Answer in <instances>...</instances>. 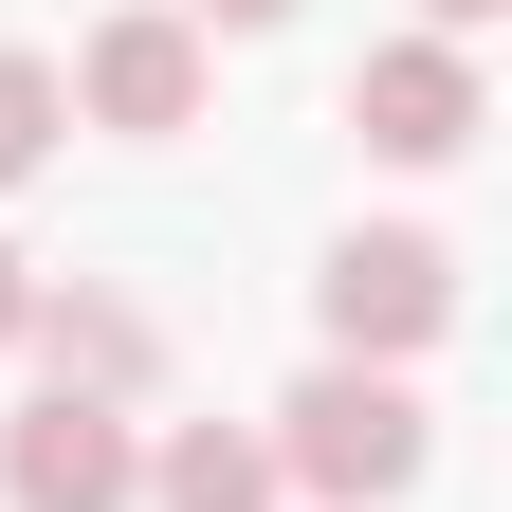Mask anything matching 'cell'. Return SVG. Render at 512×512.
I'll return each instance as SVG.
<instances>
[{
    "mask_svg": "<svg viewBox=\"0 0 512 512\" xmlns=\"http://www.w3.org/2000/svg\"><path fill=\"white\" fill-rule=\"evenodd\" d=\"M311 311H330V366H421L439 330H458V256H439L421 220H366V238H330Z\"/></svg>",
    "mask_w": 512,
    "mask_h": 512,
    "instance_id": "2",
    "label": "cell"
},
{
    "mask_svg": "<svg viewBox=\"0 0 512 512\" xmlns=\"http://www.w3.org/2000/svg\"><path fill=\"white\" fill-rule=\"evenodd\" d=\"M476 19H494V0H421V37H476Z\"/></svg>",
    "mask_w": 512,
    "mask_h": 512,
    "instance_id": "11",
    "label": "cell"
},
{
    "mask_svg": "<svg viewBox=\"0 0 512 512\" xmlns=\"http://www.w3.org/2000/svg\"><path fill=\"white\" fill-rule=\"evenodd\" d=\"M55 128H74L55 55H19V37H0V183H37V165H55Z\"/></svg>",
    "mask_w": 512,
    "mask_h": 512,
    "instance_id": "8",
    "label": "cell"
},
{
    "mask_svg": "<svg viewBox=\"0 0 512 512\" xmlns=\"http://www.w3.org/2000/svg\"><path fill=\"white\" fill-rule=\"evenodd\" d=\"M128 494H147V421L128 403L37 384V403L0 421V512H128Z\"/></svg>",
    "mask_w": 512,
    "mask_h": 512,
    "instance_id": "4",
    "label": "cell"
},
{
    "mask_svg": "<svg viewBox=\"0 0 512 512\" xmlns=\"http://www.w3.org/2000/svg\"><path fill=\"white\" fill-rule=\"evenodd\" d=\"M275 494H330V512H384V494H421V458H439V421H421V384L403 366H311L293 403H275Z\"/></svg>",
    "mask_w": 512,
    "mask_h": 512,
    "instance_id": "1",
    "label": "cell"
},
{
    "mask_svg": "<svg viewBox=\"0 0 512 512\" xmlns=\"http://www.w3.org/2000/svg\"><path fill=\"white\" fill-rule=\"evenodd\" d=\"M348 128L384 165H458L476 128H494V92H476V37H384L366 74H348Z\"/></svg>",
    "mask_w": 512,
    "mask_h": 512,
    "instance_id": "5",
    "label": "cell"
},
{
    "mask_svg": "<svg viewBox=\"0 0 512 512\" xmlns=\"http://www.w3.org/2000/svg\"><path fill=\"white\" fill-rule=\"evenodd\" d=\"M128 512H275V458H256V421H165Z\"/></svg>",
    "mask_w": 512,
    "mask_h": 512,
    "instance_id": "6",
    "label": "cell"
},
{
    "mask_svg": "<svg viewBox=\"0 0 512 512\" xmlns=\"http://www.w3.org/2000/svg\"><path fill=\"white\" fill-rule=\"evenodd\" d=\"M19 348L74 384V403H128V384H147V311H110V293H37V311H19Z\"/></svg>",
    "mask_w": 512,
    "mask_h": 512,
    "instance_id": "7",
    "label": "cell"
},
{
    "mask_svg": "<svg viewBox=\"0 0 512 512\" xmlns=\"http://www.w3.org/2000/svg\"><path fill=\"white\" fill-rule=\"evenodd\" d=\"M74 128H128V147H165V128H202V92H220V55L165 19V0H128V19H92L74 37Z\"/></svg>",
    "mask_w": 512,
    "mask_h": 512,
    "instance_id": "3",
    "label": "cell"
},
{
    "mask_svg": "<svg viewBox=\"0 0 512 512\" xmlns=\"http://www.w3.org/2000/svg\"><path fill=\"white\" fill-rule=\"evenodd\" d=\"M19 311H37V256H19V238H0V348H19Z\"/></svg>",
    "mask_w": 512,
    "mask_h": 512,
    "instance_id": "10",
    "label": "cell"
},
{
    "mask_svg": "<svg viewBox=\"0 0 512 512\" xmlns=\"http://www.w3.org/2000/svg\"><path fill=\"white\" fill-rule=\"evenodd\" d=\"M165 19H183V37H202V55H220V37H275V19H293V0H165Z\"/></svg>",
    "mask_w": 512,
    "mask_h": 512,
    "instance_id": "9",
    "label": "cell"
}]
</instances>
